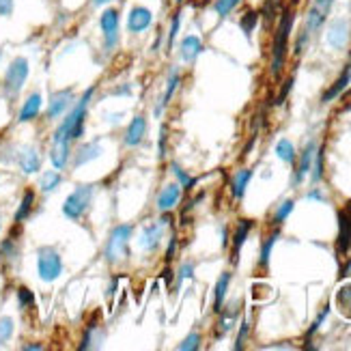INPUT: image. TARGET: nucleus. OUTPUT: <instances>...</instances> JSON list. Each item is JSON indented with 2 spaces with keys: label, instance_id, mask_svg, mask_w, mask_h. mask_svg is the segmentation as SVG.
<instances>
[{
  "label": "nucleus",
  "instance_id": "f257e3e1",
  "mask_svg": "<svg viewBox=\"0 0 351 351\" xmlns=\"http://www.w3.org/2000/svg\"><path fill=\"white\" fill-rule=\"evenodd\" d=\"M334 7V0H313L306 18H304V26L300 28V35L295 39V56H302L306 45L311 43V39L324 28V24L328 22V15Z\"/></svg>",
  "mask_w": 351,
  "mask_h": 351
},
{
  "label": "nucleus",
  "instance_id": "f03ea898",
  "mask_svg": "<svg viewBox=\"0 0 351 351\" xmlns=\"http://www.w3.org/2000/svg\"><path fill=\"white\" fill-rule=\"evenodd\" d=\"M293 22H295V13L293 9H285L280 15V22L276 28V35H274V45H271V75L278 78L282 73V67L287 63V52H289V39H291L293 33Z\"/></svg>",
  "mask_w": 351,
  "mask_h": 351
},
{
  "label": "nucleus",
  "instance_id": "7ed1b4c3",
  "mask_svg": "<svg viewBox=\"0 0 351 351\" xmlns=\"http://www.w3.org/2000/svg\"><path fill=\"white\" fill-rule=\"evenodd\" d=\"M95 93V86H90L84 90V95L80 97V101L73 106L71 112L63 119V123L58 125V130L54 132V141H75L80 138L82 132H84V119H86V108H88V101Z\"/></svg>",
  "mask_w": 351,
  "mask_h": 351
},
{
  "label": "nucleus",
  "instance_id": "20e7f679",
  "mask_svg": "<svg viewBox=\"0 0 351 351\" xmlns=\"http://www.w3.org/2000/svg\"><path fill=\"white\" fill-rule=\"evenodd\" d=\"M134 233L132 224H119L112 228L110 239L104 248V256L110 265H117L121 261H125V256L130 254V239Z\"/></svg>",
  "mask_w": 351,
  "mask_h": 351
},
{
  "label": "nucleus",
  "instance_id": "39448f33",
  "mask_svg": "<svg viewBox=\"0 0 351 351\" xmlns=\"http://www.w3.org/2000/svg\"><path fill=\"white\" fill-rule=\"evenodd\" d=\"M95 194V186L93 183H82V186L75 188L63 203V213L69 220H80L84 213L90 207V201H93Z\"/></svg>",
  "mask_w": 351,
  "mask_h": 351
},
{
  "label": "nucleus",
  "instance_id": "423d86ee",
  "mask_svg": "<svg viewBox=\"0 0 351 351\" xmlns=\"http://www.w3.org/2000/svg\"><path fill=\"white\" fill-rule=\"evenodd\" d=\"M28 73H30V65L24 56H18L11 60V65L5 71V80H3V90L7 97H15L22 90V86L28 80Z\"/></svg>",
  "mask_w": 351,
  "mask_h": 351
},
{
  "label": "nucleus",
  "instance_id": "0eeeda50",
  "mask_svg": "<svg viewBox=\"0 0 351 351\" xmlns=\"http://www.w3.org/2000/svg\"><path fill=\"white\" fill-rule=\"evenodd\" d=\"M37 271L39 278L43 282H54L60 274H63V258L52 248V246H43L37 252Z\"/></svg>",
  "mask_w": 351,
  "mask_h": 351
},
{
  "label": "nucleus",
  "instance_id": "6e6552de",
  "mask_svg": "<svg viewBox=\"0 0 351 351\" xmlns=\"http://www.w3.org/2000/svg\"><path fill=\"white\" fill-rule=\"evenodd\" d=\"M119 26H121V20H119V11L117 9H106L99 18V28L104 33V45L106 50L112 52L119 43Z\"/></svg>",
  "mask_w": 351,
  "mask_h": 351
},
{
  "label": "nucleus",
  "instance_id": "1a4fd4ad",
  "mask_svg": "<svg viewBox=\"0 0 351 351\" xmlns=\"http://www.w3.org/2000/svg\"><path fill=\"white\" fill-rule=\"evenodd\" d=\"M351 39V22L347 18H337L328 24L326 41L332 50H343Z\"/></svg>",
  "mask_w": 351,
  "mask_h": 351
},
{
  "label": "nucleus",
  "instance_id": "9d476101",
  "mask_svg": "<svg viewBox=\"0 0 351 351\" xmlns=\"http://www.w3.org/2000/svg\"><path fill=\"white\" fill-rule=\"evenodd\" d=\"M351 250V201L339 211V237H337V252L345 256Z\"/></svg>",
  "mask_w": 351,
  "mask_h": 351
},
{
  "label": "nucleus",
  "instance_id": "9b49d317",
  "mask_svg": "<svg viewBox=\"0 0 351 351\" xmlns=\"http://www.w3.org/2000/svg\"><path fill=\"white\" fill-rule=\"evenodd\" d=\"M151 22H154V11L147 9V7H141V5L132 7L130 13H128V22H125L128 33L141 35V33H145V30L151 26Z\"/></svg>",
  "mask_w": 351,
  "mask_h": 351
},
{
  "label": "nucleus",
  "instance_id": "f8f14e48",
  "mask_svg": "<svg viewBox=\"0 0 351 351\" xmlns=\"http://www.w3.org/2000/svg\"><path fill=\"white\" fill-rule=\"evenodd\" d=\"M164 231H166V220H158V222H151L143 228V233L138 237V243H141V248L143 250H149V252H154L162 239H164Z\"/></svg>",
  "mask_w": 351,
  "mask_h": 351
},
{
  "label": "nucleus",
  "instance_id": "ddd939ff",
  "mask_svg": "<svg viewBox=\"0 0 351 351\" xmlns=\"http://www.w3.org/2000/svg\"><path fill=\"white\" fill-rule=\"evenodd\" d=\"M315 151H317V141H308L306 147H304V151L300 154V162L295 166V175L291 179V186H300V183L304 181V177L311 173V166H313V160H315Z\"/></svg>",
  "mask_w": 351,
  "mask_h": 351
},
{
  "label": "nucleus",
  "instance_id": "4468645a",
  "mask_svg": "<svg viewBox=\"0 0 351 351\" xmlns=\"http://www.w3.org/2000/svg\"><path fill=\"white\" fill-rule=\"evenodd\" d=\"M203 50H205V43L196 35H186L179 41V58L183 63H194V60L203 54Z\"/></svg>",
  "mask_w": 351,
  "mask_h": 351
},
{
  "label": "nucleus",
  "instance_id": "2eb2a0df",
  "mask_svg": "<svg viewBox=\"0 0 351 351\" xmlns=\"http://www.w3.org/2000/svg\"><path fill=\"white\" fill-rule=\"evenodd\" d=\"M71 101H73V88L56 90V93L50 97V104H48V119H58L69 108Z\"/></svg>",
  "mask_w": 351,
  "mask_h": 351
},
{
  "label": "nucleus",
  "instance_id": "dca6fc26",
  "mask_svg": "<svg viewBox=\"0 0 351 351\" xmlns=\"http://www.w3.org/2000/svg\"><path fill=\"white\" fill-rule=\"evenodd\" d=\"M18 164L22 173L26 175H33L37 171H41V156L35 147H22L20 154H18Z\"/></svg>",
  "mask_w": 351,
  "mask_h": 351
},
{
  "label": "nucleus",
  "instance_id": "f3484780",
  "mask_svg": "<svg viewBox=\"0 0 351 351\" xmlns=\"http://www.w3.org/2000/svg\"><path fill=\"white\" fill-rule=\"evenodd\" d=\"M349 82H351V63L345 65L343 73L339 75L337 80H334V84L322 95V104H330V101L337 99L339 95H343V93H345V88L349 86Z\"/></svg>",
  "mask_w": 351,
  "mask_h": 351
},
{
  "label": "nucleus",
  "instance_id": "a211bd4d",
  "mask_svg": "<svg viewBox=\"0 0 351 351\" xmlns=\"http://www.w3.org/2000/svg\"><path fill=\"white\" fill-rule=\"evenodd\" d=\"M147 134V119L145 117H134L125 130V145L128 147H138Z\"/></svg>",
  "mask_w": 351,
  "mask_h": 351
},
{
  "label": "nucleus",
  "instance_id": "6ab92c4d",
  "mask_svg": "<svg viewBox=\"0 0 351 351\" xmlns=\"http://www.w3.org/2000/svg\"><path fill=\"white\" fill-rule=\"evenodd\" d=\"M181 198V186L179 183H169L158 196V209L160 211H171Z\"/></svg>",
  "mask_w": 351,
  "mask_h": 351
},
{
  "label": "nucleus",
  "instance_id": "aec40b11",
  "mask_svg": "<svg viewBox=\"0 0 351 351\" xmlns=\"http://www.w3.org/2000/svg\"><path fill=\"white\" fill-rule=\"evenodd\" d=\"M250 231H252V220H239V224L235 228V235H233V263L235 265L239 261V252L243 248V243H246Z\"/></svg>",
  "mask_w": 351,
  "mask_h": 351
},
{
  "label": "nucleus",
  "instance_id": "412c9836",
  "mask_svg": "<svg viewBox=\"0 0 351 351\" xmlns=\"http://www.w3.org/2000/svg\"><path fill=\"white\" fill-rule=\"evenodd\" d=\"M69 143L67 141H54L52 143V151H50V160L54 164L56 171H63L67 162H69Z\"/></svg>",
  "mask_w": 351,
  "mask_h": 351
},
{
  "label": "nucleus",
  "instance_id": "4be33fe9",
  "mask_svg": "<svg viewBox=\"0 0 351 351\" xmlns=\"http://www.w3.org/2000/svg\"><path fill=\"white\" fill-rule=\"evenodd\" d=\"M99 156H101V145H99L97 141L86 143V145H82L78 151H75V156H73V166H84L86 162L97 160Z\"/></svg>",
  "mask_w": 351,
  "mask_h": 351
},
{
  "label": "nucleus",
  "instance_id": "5701e85b",
  "mask_svg": "<svg viewBox=\"0 0 351 351\" xmlns=\"http://www.w3.org/2000/svg\"><path fill=\"white\" fill-rule=\"evenodd\" d=\"M41 104H43L41 93H33V95H30V97L24 101L22 110H20V117H18L20 123H28V121H33V119L41 112Z\"/></svg>",
  "mask_w": 351,
  "mask_h": 351
},
{
  "label": "nucleus",
  "instance_id": "b1692460",
  "mask_svg": "<svg viewBox=\"0 0 351 351\" xmlns=\"http://www.w3.org/2000/svg\"><path fill=\"white\" fill-rule=\"evenodd\" d=\"M220 315V324H218V332H216V337L218 339H222L226 332H231L233 328H235V322H237V315H239V308L235 306H228V308H224L222 306V311L218 313Z\"/></svg>",
  "mask_w": 351,
  "mask_h": 351
},
{
  "label": "nucleus",
  "instance_id": "393cba45",
  "mask_svg": "<svg viewBox=\"0 0 351 351\" xmlns=\"http://www.w3.org/2000/svg\"><path fill=\"white\" fill-rule=\"evenodd\" d=\"M228 285H231V274L224 271L222 276L218 278V282H216V289H213V311H216V315L224 306V300H226V293H228Z\"/></svg>",
  "mask_w": 351,
  "mask_h": 351
},
{
  "label": "nucleus",
  "instance_id": "a878e982",
  "mask_svg": "<svg viewBox=\"0 0 351 351\" xmlns=\"http://www.w3.org/2000/svg\"><path fill=\"white\" fill-rule=\"evenodd\" d=\"M179 82H181L179 69H177V67H171V71H169V80H166V90H164L162 101H160V108L156 110L158 114L162 112L164 106H169V104H171V99H173V95H175V90H177V86H179Z\"/></svg>",
  "mask_w": 351,
  "mask_h": 351
},
{
  "label": "nucleus",
  "instance_id": "bb28decb",
  "mask_svg": "<svg viewBox=\"0 0 351 351\" xmlns=\"http://www.w3.org/2000/svg\"><path fill=\"white\" fill-rule=\"evenodd\" d=\"M250 179H252V171H248V169L237 171L233 175V179H231V192H233V196L237 198V201H239V198H243V194H246V188H248Z\"/></svg>",
  "mask_w": 351,
  "mask_h": 351
},
{
  "label": "nucleus",
  "instance_id": "cd10ccee",
  "mask_svg": "<svg viewBox=\"0 0 351 351\" xmlns=\"http://www.w3.org/2000/svg\"><path fill=\"white\" fill-rule=\"evenodd\" d=\"M337 306H339L341 315L351 322V282H345L337 291Z\"/></svg>",
  "mask_w": 351,
  "mask_h": 351
},
{
  "label": "nucleus",
  "instance_id": "c85d7f7f",
  "mask_svg": "<svg viewBox=\"0 0 351 351\" xmlns=\"http://www.w3.org/2000/svg\"><path fill=\"white\" fill-rule=\"evenodd\" d=\"M33 205H35V192L33 190H26L24 196H22V201H20V207L18 211H15V222H24L28 216H30V211H33Z\"/></svg>",
  "mask_w": 351,
  "mask_h": 351
},
{
  "label": "nucleus",
  "instance_id": "c756f323",
  "mask_svg": "<svg viewBox=\"0 0 351 351\" xmlns=\"http://www.w3.org/2000/svg\"><path fill=\"white\" fill-rule=\"evenodd\" d=\"M276 156L287 162V164H295L298 162V154H295V147L291 141H287V138H280L276 143Z\"/></svg>",
  "mask_w": 351,
  "mask_h": 351
},
{
  "label": "nucleus",
  "instance_id": "7c9ffc66",
  "mask_svg": "<svg viewBox=\"0 0 351 351\" xmlns=\"http://www.w3.org/2000/svg\"><path fill=\"white\" fill-rule=\"evenodd\" d=\"M280 233L278 231H274L265 241H263V246H261V254H258V265L261 267H267L269 265V258H271V250L274 246H276V241H278Z\"/></svg>",
  "mask_w": 351,
  "mask_h": 351
},
{
  "label": "nucleus",
  "instance_id": "2f4dec72",
  "mask_svg": "<svg viewBox=\"0 0 351 351\" xmlns=\"http://www.w3.org/2000/svg\"><path fill=\"white\" fill-rule=\"evenodd\" d=\"M60 181H63V177H60L58 171H45L41 175V190L48 194V192H54L58 186H60Z\"/></svg>",
  "mask_w": 351,
  "mask_h": 351
},
{
  "label": "nucleus",
  "instance_id": "473e14b6",
  "mask_svg": "<svg viewBox=\"0 0 351 351\" xmlns=\"http://www.w3.org/2000/svg\"><path fill=\"white\" fill-rule=\"evenodd\" d=\"M256 24H258V13H256V11H248V13H243V15H241V20H239V28L243 30V35H246L248 39L252 37V33H254Z\"/></svg>",
  "mask_w": 351,
  "mask_h": 351
},
{
  "label": "nucleus",
  "instance_id": "72a5a7b5",
  "mask_svg": "<svg viewBox=\"0 0 351 351\" xmlns=\"http://www.w3.org/2000/svg\"><path fill=\"white\" fill-rule=\"evenodd\" d=\"M311 171H313V173H311L313 183H319V181H322V177H324V149H319V147H317Z\"/></svg>",
  "mask_w": 351,
  "mask_h": 351
},
{
  "label": "nucleus",
  "instance_id": "f704fd0d",
  "mask_svg": "<svg viewBox=\"0 0 351 351\" xmlns=\"http://www.w3.org/2000/svg\"><path fill=\"white\" fill-rule=\"evenodd\" d=\"M293 207H295V201H291V198H287L285 203H280V207L276 209V213H274V224L280 226L289 216H291Z\"/></svg>",
  "mask_w": 351,
  "mask_h": 351
},
{
  "label": "nucleus",
  "instance_id": "c9c22d12",
  "mask_svg": "<svg viewBox=\"0 0 351 351\" xmlns=\"http://www.w3.org/2000/svg\"><path fill=\"white\" fill-rule=\"evenodd\" d=\"M179 24H181V18H179V13L173 15V20H171V28H169V37H166V43H164V50L166 52H171L173 50V45L177 41V33H179Z\"/></svg>",
  "mask_w": 351,
  "mask_h": 351
},
{
  "label": "nucleus",
  "instance_id": "e433bc0d",
  "mask_svg": "<svg viewBox=\"0 0 351 351\" xmlns=\"http://www.w3.org/2000/svg\"><path fill=\"white\" fill-rule=\"evenodd\" d=\"M177 349L179 351H196V349H201V334H198V332L188 334V337L177 345Z\"/></svg>",
  "mask_w": 351,
  "mask_h": 351
},
{
  "label": "nucleus",
  "instance_id": "4c0bfd02",
  "mask_svg": "<svg viewBox=\"0 0 351 351\" xmlns=\"http://www.w3.org/2000/svg\"><path fill=\"white\" fill-rule=\"evenodd\" d=\"M239 3L241 0H216V3H213V11L218 13V18H226Z\"/></svg>",
  "mask_w": 351,
  "mask_h": 351
},
{
  "label": "nucleus",
  "instance_id": "58836bf2",
  "mask_svg": "<svg viewBox=\"0 0 351 351\" xmlns=\"http://www.w3.org/2000/svg\"><path fill=\"white\" fill-rule=\"evenodd\" d=\"M171 169H173V173L177 175L179 183H181V186H183V188H186V190H192V188L196 186V181H198V179L190 177V175H188L186 171H183V169H181V166H179V164H173V166H171Z\"/></svg>",
  "mask_w": 351,
  "mask_h": 351
},
{
  "label": "nucleus",
  "instance_id": "ea45409f",
  "mask_svg": "<svg viewBox=\"0 0 351 351\" xmlns=\"http://www.w3.org/2000/svg\"><path fill=\"white\" fill-rule=\"evenodd\" d=\"M13 337V319L0 317V347H3Z\"/></svg>",
  "mask_w": 351,
  "mask_h": 351
},
{
  "label": "nucleus",
  "instance_id": "a19ab883",
  "mask_svg": "<svg viewBox=\"0 0 351 351\" xmlns=\"http://www.w3.org/2000/svg\"><path fill=\"white\" fill-rule=\"evenodd\" d=\"M18 300H20L22 308H33L35 306V293L30 291V289H26V287L18 289Z\"/></svg>",
  "mask_w": 351,
  "mask_h": 351
},
{
  "label": "nucleus",
  "instance_id": "79ce46f5",
  "mask_svg": "<svg viewBox=\"0 0 351 351\" xmlns=\"http://www.w3.org/2000/svg\"><path fill=\"white\" fill-rule=\"evenodd\" d=\"M328 315H330V306H326V308H324L322 313H319V315H317V319H315V324H313V326L308 328V332H306V339H313V337H315V332H317L319 328H322V326H324V322H326V319H328Z\"/></svg>",
  "mask_w": 351,
  "mask_h": 351
},
{
  "label": "nucleus",
  "instance_id": "37998d69",
  "mask_svg": "<svg viewBox=\"0 0 351 351\" xmlns=\"http://www.w3.org/2000/svg\"><path fill=\"white\" fill-rule=\"evenodd\" d=\"M248 332H250V326H248L246 319H243L241 326H239L237 341H235V349H237V351H239V349H243V343H246V339H248Z\"/></svg>",
  "mask_w": 351,
  "mask_h": 351
},
{
  "label": "nucleus",
  "instance_id": "c03bdc74",
  "mask_svg": "<svg viewBox=\"0 0 351 351\" xmlns=\"http://www.w3.org/2000/svg\"><path fill=\"white\" fill-rule=\"evenodd\" d=\"M177 278H179V282H183V280H192V278H194V265H192V263H183V265L179 267Z\"/></svg>",
  "mask_w": 351,
  "mask_h": 351
},
{
  "label": "nucleus",
  "instance_id": "a18cd8bd",
  "mask_svg": "<svg viewBox=\"0 0 351 351\" xmlns=\"http://www.w3.org/2000/svg\"><path fill=\"white\" fill-rule=\"evenodd\" d=\"M13 13V0H0V18H9Z\"/></svg>",
  "mask_w": 351,
  "mask_h": 351
},
{
  "label": "nucleus",
  "instance_id": "49530a36",
  "mask_svg": "<svg viewBox=\"0 0 351 351\" xmlns=\"http://www.w3.org/2000/svg\"><path fill=\"white\" fill-rule=\"evenodd\" d=\"M112 95H132V84H123L112 90Z\"/></svg>",
  "mask_w": 351,
  "mask_h": 351
},
{
  "label": "nucleus",
  "instance_id": "de8ad7c7",
  "mask_svg": "<svg viewBox=\"0 0 351 351\" xmlns=\"http://www.w3.org/2000/svg\"><path fill=\"white\" fill-rule=\"evenodd\" d=\"M175 246H177V237L173 235L171 237V243H169V250H166V261H171L173 254H175Z\"/></svg>",
  "mask_w": 351,
  "mask_h": 351
},
{
  "label": "nucleus",
  "instance_id": "09e8293b",
  "mask_svg": "<svg viewBox=\"0 0 351 351\" xmlns=\"http://www.w3.org/2000/svg\"><path fill=\"white\" fill-rule=\"evenodd\" d=\"M306 198L308 201H326V196L319 192V190H311L308 194H306Z\"/></svg>",
  "mask_w": 351,
  "mask_h": 351
},
{
  "label": "nucleus",
  "instance_id": "8fccbe9b",
  "mask_svg": "<svg viewBox=\"0 0 351 351\" xmlns=\"http://www.w3.org/2000/svg\"><path fill=\"white\" fill-rule=\"evenodd\" d=\"M164 138H166V128L160 130V158H164Z\"/></svg>",
  "mask_w": 351,
  "mask_h": 351
},
{
  "label": "nucleus",
  "instance_id": "3c124183",
  "mask_svg": "<svg viewBox=\"0 0 351 351\" xmlns=\"http://www.w3.org/2000/svg\"><path fill=\"white\" fill-rule=\"evenodd\" d=\"M110 3H114V0H90V5L93 7H104V5H110Z\"/></svg>",
  "mask_w": 351,
  "mask_h": 351
},
{
  "label": "nucleus",
  "instance_id": "603ef678",
  "mask_svg": "<svg viewBox=\"0 0 351 351\" xmlns=\"http://www.w3.org/2000/svg\"><path fill=\"white\" fill-rule=\"evenodd\" d=\"M22 349H24V351H41L43 345H24Z\"/></svg>",
  "mask_w": 351,
  "mask_h": 351
},
{
  "label": "nucleus",
  "instance_id": "864d4df0",
  "mask_svg": "<svg viewBox=\"0 0 351 351\" xmlns=\"http://www.w3.org/2000/svg\"><path fill=\"white\" fill-rule=\"evenodd\" d=\"M0 228H3V218H0Z\"/></svg>",
  "mask_w": 351,
  "mask_h": 351
},
{
  "label": "nucleus",
  "instance_id": "5fc2aeb1",
  "mask_svg": "<svg viewBox=\"0 0 351 351\" xmlns=\"http://www.w3.org/2000/svg\"><path fill=\"white\" fill-rule=\"evenodd\" d=\"M0 56H3V52H0Z\"/></svg>",
  "mask_w": 351,
  "mask_h": 351
}]
</instances>
